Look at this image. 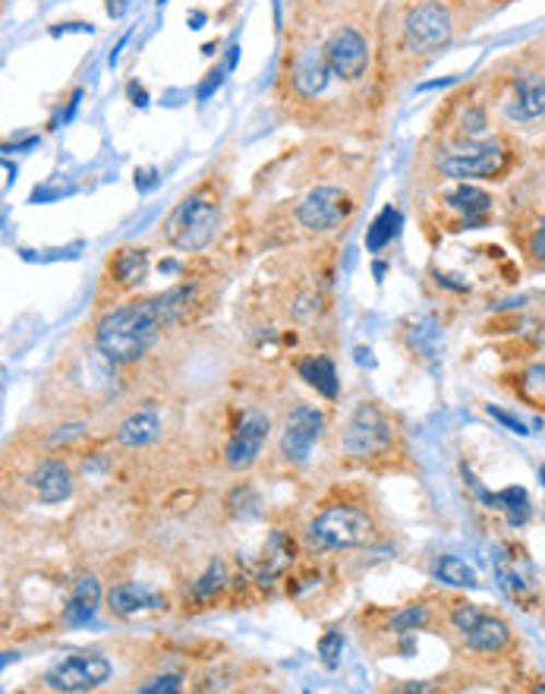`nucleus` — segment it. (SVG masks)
I'll use <instances>...</instances> for the list:
<instances>
[{"instance_id":"36","label":"nucleus","mask_w":545,"mask_h":694,"mask_svg":"<svg viewBox=\"0 0 545 694\" xmlns=\"http://www.w3.org/2000/svg\"><path fill=\"white\" fill-rule=\"evenodd\" d=\"M540 480H543V486H545V464H543V468H540Z\"/></svg>"},{"instance_id":"30","label":"nucleus","mask_w":545,"mask_h":694,"mask_svg":"<svg viewBox=\"0 0 545 694\" xmlns=\"http://www.w3.org/2000/svg\"><path fill=\"white\" fill-rule=\"evenodd\" d=\"M341 647H344V638H341V632H328L325 638L319 640V657L325 660V667H337Z\"/></svg>"},{"instance_id":"25","label":"nucleus","mask_w":545,"mask_h":694,"mask_svg":"<svg viewBox=\"0 0 545 694\" xmlns=\"http://www.w3.org/2000/svg\"><path fill=\"white\" fill-rule=\"evenodd\" d=\"M520 395H523L530 404L545 408V363L530 366V369L520 376Z\"/></svg>"},{"instance_id":"29","label":"nucleus","mask_w":545,"mask_h":694,"mask_svg":"<svg viewBox=\"0 0 545 694\" xmlns=\"http://www.w3.org/2000/svg\"><path fill=\"white\" fill-rule=\"evenodd\" d=\"M180 689H183V679H180L177 672H167V675H158V679L139 685V692L142 694H177Z\"/></svg>"},{"instance_id":"14","label":"nucleus","mask_w":545,"mask_h":694,"mask_svg":"<svg viewBox=\"0 0 545 694\" xmlns=\"http://www.w3.org/2000/svg\"><path fill=\"white\" fill-rule=\"evenodd\" d=\"M331 67H328L325 48H306L297 63H294V85L303 98H316L325 92L328 80H331Z\"/></svg>"},{"instance_id":"15","label":"nucleus","mask_w":545,"mask_h":694,"mask_svg":"<svg viewBox=\"0 0 545 694\" xmlns=\"http://www.w3.org/2000/svg\"><path fill=\"white\" fill-rule=\"evenodd\" d=\"M32 490H35L38 499L48 502V505L70 499V493H73V473H70V468L63 461L48 458V461L38 464V471L32 473Z\"/></svg>"},{"instance_id":"34","label":"nucleus","mask_w":545,"mask_h":694,"mask_svg":"<svg viewBox=\"0 0 545 694\" xmlns=\"http://www.w3.org/2000/svg\"><path fill=\"white\" fill-rule=\"evenodd\" d=\"M155 184H158V180H155V170H142V174L137 170V187H139V190H152Z\"/></svg>"},{"instance_id":"2","label":"nucleus","mask_w":545,"mask_h":694,"mask_svg":"<svg viewBox=\"0 0 545 694\" xmlns=\"http://www.w3.org/2000/svg\"><path fill=\"white\" fill-rule=\"evenodd\" d=\"M372 518L356 505H331L309 525V543L319 550H359L372 543Z\"/></svg>"},{"instance_id":"28","label":"nucleus","mask_w":545,"mask_h":694,"mask_svg":"<svg viewBox=\"0 0 545 694\" xmlns=\"http://www.w3.org/2000/svg\"><path fill=\"white\" fill-rule=\"evenodd\" d=\"M526 256L536 269H545V215L540 219V224L533 227L530 240H526Z\"/></svg>"},{"instance_id":"9","label":"nucleus","mask_w":545,"mask_h":694,"mask_svg":"<svg viewBox=\"0 0 545 694\" xmlns=\"http://www.w3.org/2000/svg\"><path fill=\"white\" fill-rule=\"evenodd\" d=\"M351 196L337 187H316L312 193H306V199L297 209V219L306 231H316V234H325V231H334L341 224L347 222L351 215Z\"/></svg>"},{"instance_id":"17","label":"nucleus","mask_w":545,"mask_h":694,"mask_svg":"<svg viewBox=\"0 0 545 694\" xmlns=\"http://www.w3.org/2000/svg\"><path fill=\"white\" fill-rule=\"evenodd\" d=\"M445 199L454 212L464 215L466 224H483V219L489 215L491 209V196L479 187H473V184H466V180H458V187L448 190Z\"/></svg>"},{"instance_id":"33","label":"nucleus","mask_w":545,"mask_h":694,"mask_svg":"<svg viewBox=\"0 0 545 694\" xmlns=\"http://www.w3.org/2000/svg\"><path fill=\"white\" fill-rule=\"evenodd\" d=\"M221 80H224V73H221V70H212V73H209V80H205L202 89H199V98H209V95H212V92L221 85Z\"/></svg>"},{"instance_id":"19","label":"nucleus","mask_w":545,"mask_h":694,"mask_svg":"<svg viewBox=\"0 0 545 694\" xmlns=\"http://www.w3.org/2000/svg\"><path fill=\"white\" fill-rule=\"evenodd\" d=\"M162 433V420L155 411H139V414L127 416L117 430V443L127 445V448H145L158 439Z\"/></svg>"},{"instance_id":"16","label":"nucleus","mask_w":545,"mask_h":694,"mask_svg":"<svg viewBox=\"0 0 545 694\" xmlns=\"http://www.w3.org/2000/svg\"><path fill=\"white\" fill-rule=\"evenodd\" d=\"M108 603L110 610L117 612V615H123V619H133L139 612L164 610L167 607V600H164L162 593H155V590H149L142 584H117L108 593Z\"/></svg>"},{"instance_id":"10","label":"nucleus","mask_w":545,"mask_h":694,"mask_svg":"<svg viewBox=\"0 0 545 694\" xmlns=\"http://www.w3.org/2000/svg\"><path fill=\"white\" fill-rule=\"evenodd\" d=\"M322 426H325V416L322 411L309 408V404H300L294 408L287 423H284V433H281V455L291 461V464H303L309 461L312 448L322 436Z\"/></svg>"},{"instance_id":"20","label":"nucleus","mask_w":545,"mask_h":694,"mask_svg":"<svg viewBox=\"0 0 545 694\" xmlns=\"http://www.w3.org/2000/svg\"><path fill=\"white\" fill-rule=\"evenodd\" d=\"M110 272H114V281L123 284V287H137L139 281L149 272V252L145 250H120L110 262Z\"/></svg>"},{"instance_id":"13","label":"nucleus","mask_w":545,"mask_h":694,"mask_svg":"<svg viewBox=\"0 0 545 694\" xmlns=\"http://www.w3.org/2000/svg\"><path fill=\"white\" fill-rule=\"evenodd\" d=\"M505 114L518 123H533V120L545 117V73H540V70L520 73L511 85Z\"/></svg>"},{"instance_id":"35","label":"nucleus","mask_w":545,"mask_h":694,"mask_svg":"<svg viewBox=\"0 0 545 694\" xmlns=\"http://www.w3.org/2000/svg\"><path fill=\"white\" fill-rule=\"evenodd\" d=\"M108 13L110 16H120L123 13V0H108Z\"/></svg>"},{"instance_id":"18","label":"nucleus","mask_w":545,"mask_h":694,"mask_svg":"<svg viewBox=\"0 0 545 694\" xmlns=\"http://www.w3.org/2000/svg\"><path fill=\"white\" fill-rule=\"evenodd\" d=\"M98 600H102V587L98 581L88 575V578H80L76 587H73V597H70V603L63 607V622L67 625H85V622H92V615L98 610Z\"/></svg>"},{"instance_id":"8","label":"nucleus","mask_w":545,"mask_h":694,"mask_svg":"<svg viewBox=\"0 0 545 694\" xmlns=\"http://www.w3.org/2000/svg\"><path fill=\"white\" fill-rule=\"evenodd\" d=\"M391 443V423L376 404H359L344 433V451L354 458H372Z\"/></svg>"},{"instance_id":"23","label":"nucleus","mask_w":545,"mask_h":694,"mask_svg":"<svg viewBox=\"0 0 545 694\" xmlns=\"http://www.w3.org/2000/svg\"><path fill=\"white\" fill-rule=\"evenodd\" d=\"M486 502L495 505V508H505L511 525H526V518H530V496L520 486H511V490H505L498 496H486Z\"/></svg>"},{"instance_id":"11","label":"nucleus","mask_w":545,"mask_h":694,"mask_svg":"<svg viewBox=\"0 0 545 694\" xmlns=\"http://www.w3.org/2000/svg\"><path fill=\"white\" fill-rule=\"evenodd\" d=\"M269 430H272L269 416L259 414V411H246L244 420H240V426L234 430L230 443L224 448L227 468H230V471H246V468H252V464L259 461V455H262V445L269 439Z\"/></svg>"},{"instance_id":"12","label":"nucleus","mask_w":545,"mask_h":694,"mask_svg":"<svg viewBox=\"0 0 545 694\" xmlns=\"http://www.w3.org/2000/svg\"><path fill=\"white\" fill-rule=\"evenodd\" d=\"M325 57L337 80L354 83L369 67V45L356 28H337L325 42Z\"/></svg>"},{"instance_id":"6","label":"nucleus","mask_w":545,"mask_h":694,"mask_svg":"<svg viewBox=\"0 0 545 694\" xmlns=\"http://www.w3.org/2000/svg\"><path fill=\"white\" fill-rule=\"evenodd\" d=\"M110 679V663L98 654H73L45 672V685L51 692H92Z\"/></svg>"},{"instance_id":"1","label":"nucleus","mask_w":545,"mask_h":694,"mask_svg":"<svg viewBox=\"0 0 545 694\" xmlns=\"http://www.w3.org/2000/svg\"><path fill=\"white\" fill-rule=\"evenodd\" d=\"M162 322H167V319H164L158 297L117 306L114 313H108L98 322L95 344L110 363H137L152 348V341L158 338Z\"/></svg>"},{"instance_id":"24","label":"nucleus","mask_w":545,"mask_h":694,"mask_svg":"<svg viewBox=\"0 0 545 694\" xmlns=\"http://www.w3.org/2000/svg\"><path fill=\"white\" fill-rule=\"evenodd\" d=\"M436 575L451 587H476V572L458 555H445L436 565Z\"/></svg>"},{"instance_id":"32","label":"nucleus","mask_w":545,"mask_h":694,"mask_svg":"<svg viewBox=\"0 0 545 694\" xmlns=\"http://www.w3.org/2000/svg\"><path fill=\"white\" fill-rule=\"evenodd\" d=\"M489 414L495 416V420H501V423H505V426H508L511 433H518V436H526V433H530V430H526V426L520 423L518 416L505 414V411H498V408H489Z\"/></svg>"},{"instance_id":"22","label":"nucleus","mask_w":545,"mask_h":694,"mask_svg":"<svg viewBox=\"0 0 545 694\" xmlns=\"http://www.w3.org/2000/svg\"><path fill=\"white\" fill-rule=\"evenodd\" d=\"M398 227H401V212L398 209H384L382 215L366 227V250H384L391 244V237L398 234Z\"/></svg>"},{"instance_id":"5","label":"nucleus","mask_w":545,"mask_h":694,"mask_svg":"<svg viewBox=\"0 0 545 694\" xmlns=\"http://www.w3.org/2000/svg\"><path fill=\"white\" fill-rule=\"evenodd\" d=\"M508 165V152L501 142H470L466 149L448 152L438 158V170L451 180H473V177H495Z\"/></svg>"},{"instance_id":"4","label":"nucleus","mask_w":545,"mask_h":694,"mask_svg":"<svg viewBox=\"0 0 545 694\" xmlns=\"http://www.w3.org/2000/svg\"><path fill=\"white\" fill-rule=\"evenodd\" d=\"M454 35V20L441 0L416 3L404 20V48L410 55H436Z\"/></svg>"},{"instance_id":"31","label":"nucleus","mask_w":545,"mask_h":694,"mask_svg":"<svg viewBox=\"0 0 545 694\" xmlns=\"http://www.w3.org/2000/svg\"><path fill=\"white\" fill-rule=\"evenodd\" d=\"M486 127H489V120H486V111L483 108H470L464 114V137L466 139H476L486 133Z\"/></svg>"},{"instance_id":"27","label":"nucleus","mask_w":545,"mask_h":694,"mask_svg":"<svg viewBox=\"0 0 545 694\" xmlns=\"http://www.w3.org/2000/svg\"><path fill=\"white\" fill-rule=\"evenodd\" d=\"M423 625H426V607H407V610L398 612V615L391 619V628H394L398 635L416 632V628H423Z\"/></svg>"},{"instance_id":"7","label":"nucleus","mask_w":545,"mask_h":694,"mask_svg":"<svg viewBox=\"0 0 545 694\" xmlns=\"http://www.w3.org/2000/svg\"><path fill=\"white\" fill-rule=\"evenodd\" d=\"M451 622L454 628L464 635V640L473 647V650H483V654H498L511 644V628L505 619L491 615V612H483L473 603H458L454 612H451Z\"/></svg>"},{"instance_id":"26","label":"nucleus","mask_w":545,"mask_h":694,"mask_svg":"<svg viewBox=\"0 0 545 694\" xmlns=\"http://www.w3.org/2000/svg\"><path fill=\"white\" fill-rule=\"evenodd\" d=\"M224 568H221V562H215V565H209V572L196 581V587H192V593L199 597V600H209V597H215L218 593L221 587H224Z\"/></svg>"},{"instance_id":"21","label":"nucleus","mask_w":545,"mask_h":694,"mask_svg":"<svg viewBox=\"0 0 545 694\" xmlns=\"http://www.w3.org/2000/svg\"><path fill=\"white\" fill-rule=\"evenodd\" d=\"M300 376L316 391H322L325 398H337V373L334 363L328 357H309L300 363Z\"/></svg>"},{"instance_id":"3","label":"nucleus","mask_w":545,"mask_h":694,"mask_svg":"<svg viewBox=\"0 0 545 694\" xmlns=\"http://www.w3.org/2000/svg\"><path fill=\"white\" fill-rule=\"evenodd\" d=\"M218 224L221 212L215 202H209L205 196H187L183 202H177V209L164 222V234L177 250L199 252L215 240Z\"/></svg>"}]
</instances>
